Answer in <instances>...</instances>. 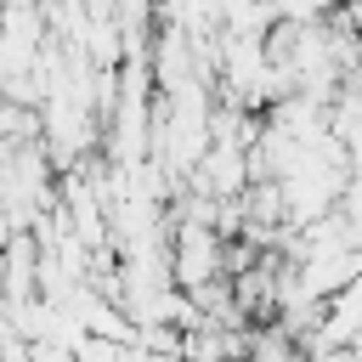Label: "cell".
I'll use <instances>...</instances> for the list:
<instances>
[{
    "instance_id": "obj_1",
    "label": "cell",
    "mask_w": 362,
    "mask_h": 362,
    "mask_svg": "<svg viewBox=\"0 0 362 362\" xmlns=\"http://www.w3.org/2000/svg\"><path fill=\"white\" fill-rule=\"evenodd\" d=\"M243 362H305V339L266 317V328H255L243 339Z\"/></svg>"
}]
</instances>
